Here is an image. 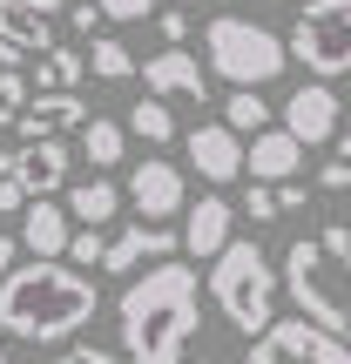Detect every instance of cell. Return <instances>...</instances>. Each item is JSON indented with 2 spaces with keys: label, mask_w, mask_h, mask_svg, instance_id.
<instances>
[{
  "label": "cell",
  "mask_w": 351,
  "mask_h": 364,
  "mask_svg": "<svg viewBox=\"0 0 351 364\" xmlns=\"http://www.w3.org/2000/svg\"><path fill=\"white\" fill-rule=\"evenodd\" d=\"M102 21H108V14H102V0H81V7L68 14V27H81L88 41H95V27H102Z\"/></svg>",
  "instance_id": "cell-31"
},
{
  "label": "cell",
  "mask_w": 351,
  "mask_h": 364,
  "mask_svg": "<svg viewBox=\"0 0 351 364\" xmlns=\"http://www.w3.org/2000/svg\"><path fill=\"white\" fill-rule=\"evenodd\" d=\"M21 61H34V54H21L14 41H0V68H21Z\"/></svg>",
  "instance_id": "cell-35"
},
{
  "label": "cell",
  "mask_w": 351,
  "mask_h": 364,
  "mask_svg": "<svg viewBox=\"0 0 351 364\" xmlns=\"http://www.w3.org/2000/svg\"><path fill=\"white\" fill-rule=\"evenodd\" d=\"M277 196H284V209H304V196H311V189H298V176H290V182H277Z\"/></svg>",
  "instance_id": "cell-33"
},
{
  "label": "cell",
  "mask_w": 351,
  "mask_h": 364,
  "mask_svg": "<svg viewBox=\"0 0 351 364\" xmlns=\"http://www.w3.org/2000/svg\"><path fill=\"white\" fill-rule=\"evenodd\" d=\"M169 250H182V236H169L162 223L142 216V223H129L122 236H108V263H102V270H108V277H129L135 263H162Z\"/></svg>",
  "instance_id": "cell-13"
},
{
  "label": "cell",
  "mask_w": 351,
  "mask_h": 364,
  "mask_svg": "<svg viewBox=\"0 0 351 364\" xmlns=\"http://www.w3.org/2000/svg\"><path fill=\"white\" fill-rule=\"evenodd\" d=\"M14 250H21V236H7V230H0V277L14 270Z\"/></svg>",
  "instance_id": "cell-34"
},
{
  "label": "cell",
  "mask_w": 351,
  "mask_h": 364,
  "mask_svg": "<svg viewBox=\"0 0 351 364\" xmlns=\"http://www.w3.org/2000/svg\"><path fill=\"white\" fill-rule=\"evenodd\" d=\"M176 7H196V0H176Z\"/></svg>",
  "instance_id": "cell-38"
},
{
  "label": "cell",
  "mask_w": 351,
  "mask_h": 364,
  "mask_svg": "<svg viewBox=\"0 0 351 364\" xmlns=\"http://www.w3.org/2000/svg\"><path fill=\"white\" fill-rule=\"evenodd\" d=\"M21 7H41V14H61L68 0H21Z\"/></svg>",
  "instance_id": "cell-36"
},
{
  "label": "cell",
  "mask_w": 351,
  "mask_h": 364,
  "mask_svg": "<svg viewBox=\"0 0 351 364\" xmlns=\"http://www.w3.org/2000/svg\"><path fill=\"white\" fill-rule=\"evenodd\" d=\"M21 115H27V75L21 68H0V129H14Z\"/></svg>",
  "instance_id": "cell-26"
},
{
  "label": "cell",
  "mask_w": 351,
  "mask_h": 364,
  "mask_svg": "<svg viewBox=\"0 0 351 364\" xmlns=\"http://www.w3.org/2000/svg\"><path fill=\"white\" fill-rule=\"evenodd\" d=\"M68 263H81V270H102V263H108V236H102V223H81V230H75Z\"/></svg>",
  "instance_id": "cell-25"
},
{
  "label": "cell",
  "mask_w": 351,
  "mask_h": 364,
  "mask_svg": "<svg viewBox=\"0 0 351 364\" xmlns=\"http://www.w3.org/2000/svg\"><path fill=\"white\" fill-rule=\"evenodd\" d=\"M203 61L230 88H263V81H277L290 68V41H277L271 27L243 21V14H223V21L203 27Z\"/></svg>",
  "instance_id": "cell-5"
},
{
  "label": "cell",
  "mask_w": 351,
  "mask_h": 364,
  "mask_svg": "<svg viewBox=\"0 0 351 364\" xmlns=\"http://www.w3.org/2000/svg\"><path fill=\"white\" fill-rule=\"evenodd\" d=\"M196 364H216V358H196Z\"/></svg>",
  "instance_id": "cell-39"
},
{
  "label": "cell",
  "mask_w": 351,
  "mask_h": 364,
  "mask_svg": "<svg viewBox=\"0 0 351 364\" xmlns=\"http://www.w3.org/2000/svg\"><path fill=\"white\" fill-rule=\"evenodd\" d=\"M0 162H7V169L27 182V196L68 189V149L54 142V135H21V142H14V149H7Z\"/></svg>",
  "instance_id": "cell-11"
},
{
  "label": "cell",
  "mask_w": 351,
  "mask_h": 364,
  "mask_svg": "<svg viewBox=\"0 0 351 364\" xmlns=\"http://www.w3.org/2000/svg\"><path fill=\"white\" fill-rule=\"evenodd\" d=\"M290 61H304L318 81L351 75V0H304L290 21Z\"/></svg>",
  "instance_id": "cell-6"
},
{
  "label": "cell",
  "mask_w": 351,
  "mask_h": 364,
  "mask_svg": "<svg viewBox=\"0 0 351 364\" xmlns=\"http://www.w3.org/2000/svg\"><path fill=\"white\" fill-rule=\"evenodd\" d=\"M54 364H115V358H108V351H95V344H75V351H61Z\"/></svg>",
  "instance_id": "cell-32"
},
{
  "label": "cell",
  "mask_w": 351,
  "mask_h": 364,
  "mask_svg": "<svg viewBox=\"0 0 351 364\" xmlns=\"http://www.w3.org/2000/svg\"><path fill=\"white\" fill-rule=\"evenodd\" d=\"M318 189H351V135H338L325 156V169H318Z\"/></svg>",
  "instance_id": "cell-27"
},
{
  "label": "cell",
  "mask_w": 351,
  "mask_h": 364,
  "mask_svg": "<svg viewBox=\"0 0 351 364\" xmlns=\"http://www.w3.org/2000/svg\"><path fill=\"white\" fill-rule=\"evenodd\" d=\"M68 209H75V223H108V216L122 209V189H115L102 169H95L81 189H68Z\"/></svg>",
  "instance_id": "cell-20"
},
{
  "label": "cell",
  "mask_w": 351,
  "mask_h": 364,
  "mask_svg": "<svg viewBox=\"0 0 351 364\" xmlns=\"http://www.w3.org/2000/svg\"><path fill=\"white\" fill-rule=\"evenodd\" d=\"M196 270L189 263H149V277H135L115 304V331L129 364H182L196 324H203V304H196Z\"/></svg>",
  "instance_id": "cell-1"
},
{
  "label": "cell",
  "mask_w": 351,
  "mask_h": 364,
  "mask_svg": "<svg viewBox=\"0 0 351 364\" xmlns=\"http://www.w3.org/2000/svg\"><path fill=\"white\" fill-rule=\"evenodd\" d=\"M81 122H88V108H81L75 88H41L27 102V115L14 122V135H61V129H81Z\"/></svg>",
  "instance_id": "cell-17"
},
{
  "label": "cell",
  "mask_w": 351,
  "mask_h": 364,
  "mask_svg": "<svg viewBox=\"0 0 351 364\" xmlns=\"http://www.w3.org/2000/svg\"><path fill=\"white\" fill-rule=\"evenodd\" d=\"M209 297H216V311L230 317L243 338H263V331L277 324V297H284V284H277L271 257H263L257 243H230L216 263H209Z\"/></svg>",
  "instance_id": "cell-4"
},
{
  "label": "cell",
  "mask_w": 351,
  "mask_h": 364,
  "mask_svg": "<svg viewBox=\"0 0 351 364\" xmlns=\"http://www.w3.org/2000/svg\"><path fill=\"white\" fill-rule=\"evenodd\" d=\"M142 81H149V95H182V102H203V61L196 54H182V48H162V54H149V68H142Z\"/></svg>",
  "instance_id": "cell-15"
},
{
  "label": "cell",
  "mask_w": 351,
  "mask_h": 364,
  "mask_svg": "<svg viewBox=\"0 0 351 364\" xmlns=\"http://www.w3.org/2000/svg\"><path fill=\"white\" fill-rule=\"evenodd\" d=\"M182 142H189V169L203 176V182H236V176H250V169H243L250 149H243V135H236L230 122H196Z\"/></svg>",
  "instance_id": "cell-9"
},
{
  "label": "cell",
  "mask_w": 351,
  "mask_h": 364,
  "mask_svg": "<svg viewBox=\"0 0 351 364\" xmlns=\"http://www.w3.org/2000/svg\"><path fill=\"white\" fill-rule=\"evenodd\" d=\"M182 250L203 263H216L223 250H230V203L223 196H203V203L182 209Z\"/></svg>",
  "instance_id": "cell-14"
},
{
  "label": "cell",
  "mask_w": 351,
  "mask_h": 364,
  "mask_svg": "<svg viewBox=\"0 0 351 364\" xmlns=\"http://www.w3.org/2000/svg\"><path fill=\"white\" fill-rule=\"evenodd\" d=\"M243 209H250V223L284 216V196H277V182H257V189H243Z\"/></svg>",
  "instance_id": "cell-28"
},
{
  "label": "cell",
  "mask_w": 351,
  "mask_h": 364,
  "mask_svg": "<svg viewBox=\"0 0 351 364\" xmlns=\"http://www.w3.org/2000/svg\"><path fill=\"white\" fill-rule=\"evenodd\" d=\"M284 129L298 135L304 149L338 142V95H331V81H304V88H290V102H284Z\"/></svg>",
  "instance_id": "cell-10"
},
{
  "label": "cell",
  "mask_w": 351,
  "mask_h": 364,
  "mask_svg": "<svg viewBox=\"0 0 351 364\" xmlns=\"http://www.w3.org/2000/svg\"><path fill=\"white\" fill-rule=\"evenodd\" d=\"M95 317V270L34 257L0 277V331L21 344H61Z\"/></svg>",
  "instance_id": "cell-2"
},
{
  "label": "cell",
  "mask_w": 351,
  "mask_h": 364,
  "mask_svg": "<svg viewBox=\"0 0 351 364\" xmlns=\"http://www.w3.org/2000/svg\"><path fill=\"white\" fill-rule=\"evenodd\" d=\"M81 156H88V169H115L129 156V129L108 122V115H88L81 122Z\"/></svg>",
  "instance_id": "cell-19"
},
{
  "label": "cell",
  "mask_w": 351,
  "mask_h": 364,
  "mask_svg": "<svg viewBox=\"0 0 351 364\" xmlns=\"http://www.w3.org/2000/svg\"><path fill=\"white\" fill-rule=\"evenodd\" d=\"M54 14H41V7H21V0H0V41H14L21 54H48L54 48Z\"/></svg>",
  "instance_id": "cell-18"
},
{
  "label": "cell",
  "mask_w": 351,
  "mask_h": 364,
  "mask_svg": "<svg viewBox=\"0 0 351 364\" xmlns=\"http://www.w3.org/2000/svg\"><path fill=\"white\" fill-rule=\"evenodd\" d=\"M223 122H230L236 135H263V129H271V102H263V88H230Z\"/></svg>",
  "instance_id": "cell-22"
},
{
  "label": "cell",
  "mask_w": 351,
  "mask_h": 364,
  "mask_svg": "<svg viewBox=\"0 0 351 364\" xmlns=\"http://www.w3.org/2000/svg\"><path fill=\"white\" fill-rule=\"evenodd\" d=\"M284 297L298 304V317L351 338V230L325 223L318 236H298L284 250Z\"/></svg>",
  "instance_id": "cell-3"
},
{
  "label": "cell",
  "mask_w": 351,
  "mask_h": 364,
  "mask_svg": "<svg viewBox=\"0 0 351 364\" xmlns=\"http://www.w3.org/2000/svg\"><path fill=\"white\" fill-rule=\"evenodd\" d=\"M129 135H142V142L149 149H156V142H176V115H169V95H142V102H135L129 108Z\"/></svg>",
  "instance_id": "cell-21"
},
{
  "label": "cell",
  "mask_w": 351,
  "mask_h": 364,
  "mask_svg": "<svg viewBox=\"0 0 351 364\" xmlns=\"http://www.w3.org/2000/svg\"><path fill=\"white\" fill-rule=\"evenodd\" d=\"M0 338H7V331H0ZM0 364H7V351H0Z\"/></svg>",
  "instance_id": "cell-37"
},
{
  "label": "cell",
  "mask_w": 351,
  "mask_h": 364,
  "mask_svg": "<svg viewBox=\"0 0 351 364\" xmlns=\"http://www.w3.org/2000/svg\"><path fill=\"white\" fill-rule=\"evenodd\" d=\"M81 75H88V61H81L75 48H48V54H34V81H41V88H75Z\"/></svg>",
  "instance_id": "cell-23"
},
{
  "label": "cell",
  "mask_w": 351,
  "mask_h": 364,
  "mask_svg": "<svg viewBox=\"0 0 351 364\" xmlns=\"http://www.w3.org/2000/svg\"><path fill=\"white\" fill-rule=\"evenodd\" d=\"M88 68H95L102 81H129V75H142V68H135V54L122 48L115 34H95V41H88Z\"/></svg>",
  "instance_id": "cell-24"
},
{
  "label": "cell",
  "mask_w": 351,
  "mask_h": 364,
  "mask_svg": "<svg viewBox=\"0 0 351 364\" xmlns=\"http://www.w3.org/2000/svg\"><path fill=\"white\" fill-rule=\"evenodd\" d=\"M243 364H351V338L311 324V317H277Z\"/></svg>",
  "instance_id": "cell-7"
},
{
  "label": "cell",
  "mask_w": 351,
  "mask_h": 364,
  "mask_svg": "<svg viewBox=\"0 0 351 364\" xmlns=\"http://www.w3.org/2000/svg\"><path fill=\"white\" fill-rule=\"evenodd\" d=\"M102 14L115 27H135V21H149V0H102Z\"/></svg>",
  "instance_id": "cell-30"
},
{
  "label": "cell",
  "mask_w": 351,
  "mask_h": 364,
  "mask_svg": "<svg viewBox=\"0 0 351 364\" xmlns=\"http://www.w3.org/2000/svg\"><path fill=\"white\" fill-rule=\"evenodd\" d=\"M298 162H304V142H298L290 129H263V135H250V156H243L250 182H290V176H298Z\"/></svg>",
  "instance_id": "cell-16"
},
{
  "label": "cell",
  "mask_w": 351,
  "mask_h": 364,
  "mask_svg": "<svg viewBox=\"0 0 351 364\" xmlns=\"http://www.w3.org/2000/svg\"><path fill=\"white\" fill-rule=\"evenodd\" d=\"M129 203H135V216H149V223L182 216V209H189L182 169H176V162H162V156H142V162H135V176H129Z\"/></svg>",
  "instance_id": "cell-8"
},
{
  "label": "cell",
  "mask_w": 351,
  "mask_h": 364,
  "mask_svg": "<svg viewBox=\"0 0 351 364\" xmlns=\"http://www.w3.org/2000/svg\"><path fill=\"white\" fill-rule=\"evenodd\" d=\"M156 27H162V41H169V48H182V41H189V14H182L176 0H169V7L156 14Z\"/></svg>",
  "instance_id": "cell-29"
},
{
  "label": "cell",
  "mask_w": 351,
  "mask_h": 364,
  "mask_svg": "<svg viewBox=\"0 0 351 364\" xmlns=\"http://www.w3.org/2000/svg\"><path fill=\"white\" fill-rule=\"evenodd\" d=\"M68 243H75V209L54 196H34L21 209V250L27 257H68Z\"/></svg>",
  "instance_id": "cell-12"
}]
</instances>
